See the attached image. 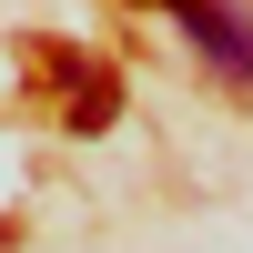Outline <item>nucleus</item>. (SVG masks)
<instances>
[{
  "label": "nucleus",
  "instance_id": "2",
  "mask_svg": "<svg viewBox=\"0 0 253 253\" xmlns=\"http://www.w3.org/2000/svg\"><path fill=\"white\" fill-rule=\"evenodd\" d=\"M172 10H182V0H172Z\"/></svg>",
  "mask_w": 253,
  "mask_h": 253
},
{
  "label": "nucleus",
  "instance_id": "1",
  "mask_svg": "<svg viewBox=\"0 0 253 253\" xmlns=\"http://www.w3.org/2000/svg\"><path fill=\"white\" fill-rule=\"evenodd\" d=\"M182 31H193L223 71H253V20H243V10H223V0H182Z\"/></svg>",
  "mask_w": 253,
  "mask_h": 253
}]
</instances>
